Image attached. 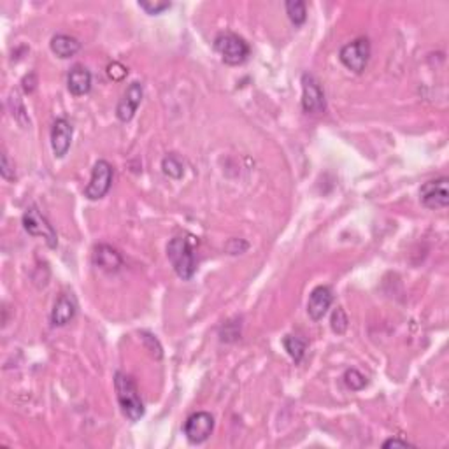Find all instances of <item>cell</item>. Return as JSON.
I'll return each mask as SVG.
<instances>
[{"label": "cell", "instance_id": "cell-20", "mask_svg": "<svg viewBox=\"0 0 449 449\" xmlns=\"http://www.w3.org/2000/svg\"><path fill=\"white\" fill-rule=\"evenodd\" d=\"M344 383H346V386L350 388V390L358 391L362 390V388H365L367 379L364 374L358 372L357 369H347L346 374H344Z\"/></svg>", "mask_w": 449, "mask_h": 449}, {"label": "cell", "instance_id": "cell-24", "mask_svg": "<svg viewBox=\"0 0 449 449\" xmlns=\"http://www.w3.org/2000/svg\"><path fill=\"white\" fill-rule=\"evenodd\" d=\"M139 7L148 14H160L171 7V2H139Z\"/></svg>", "mask_w": 449, "mask_h": 449}, {"label": "cell", "instance_id": "cell-19", "mask_svg": "<svg viewBox=\"0 0 449 449\" xmlns=\"http://www.w3.org/2000/svg\"><path fill=\"white\" fill-rule=\"evenodd\" d=\"M286 14L291 20V23L301 27V25L305 23V18H308L305 4L302 0H290V2H286Z\"/></svg>", "mask_w": 449, "mask_h": 449}, {"label": "cell", "instance_id": "cell-18", "mask_svg": "<svg viewBox=\"0 0 449 449\" xmlns=\"http://www.w3.org/2000/svg\"><path fill=\"white\" fill-rule=\"evenodd\" d=\"M162 168L163 174H167L172 179H181L183 174H185V163L175 153H171L162 160Z\"/></svg>", "mask_w": 449, "mask_h": 449}, {"label": "cell", "instance_id": "cell-3", "mask_svg": "<svg viewBox=\"0 0 449 449\" xmlns=\"http://www.w3.org/2000/svg\"><path fill=\"white\" fill-rule=\"evenodd\" d=\"M215 50L218 51L227 65H241L249 56L248 43L242 37H239L237 33L232 32H223L216 36Z\"/></svg>", "mask_w": 449, "mask_h": 449}, {"label": "cell", "instance_id": "cell-11", "mask_svg": "<svg viewBox=\"0 0 449 449\" xmlns=\"http://www.w3.org/2000/svg\"><path fill=\"white\" fill-rule=\"evenodd\" d=\"M72 125L65 118H58L51 129V148H53L55 156L63 158L70 149V141H72Z\"/></svg>", "mask_w": 449, "mask_h": 449}, {"label": "cell", "instance_id": "cell-4", "mask_svg": "<svg viewBox=\"0 0 449 449\" xmlns=\"http://www.w3.org/2000/svg\"><path fill=\"white\" fill-rule=\"evenodd\" d=\"M23 227L30 235H33V237H43L51 249H55L56 246H58V239H56L53 224L48 222L46 216H44L36 205H32V207H28L27 211H25Z\"/></svg>", "mask_w": 449, "mask_h": 449}, {"label": "cell", "instance_id": "cell-21", "mask_svg": "<svg viewBox=\"0 0 449 449\" xmlns=\"http://www.w3.org/2000/svg\"><path fill=\"white\" fill-rule=\"evenodd\" d=\"M330 323H332V330H334L335 334H339V335L346 334L347 327H350V320H347L346 313H344L342 308H337L334 310Z\"/></svg>", "mask_w": 449, "mask_h": 449}, {"label": "cell", "instance_id": "cell-12", "mask_svg": "<svg viewBox=\"0 0 449 449\" xmlns=\"http://www.w3.org/2000/svg\"><path fill=\"white\" fill-rule=\"evenodd\" d=\"M332 301H334V295L328 286H316L309 295L308 301V314L313 321L323 320V316L327 314V310L330 309Z\"/></svg>", "mask_w": 449, "mask_h": 449}, {"label": "cell", "instance_id": "cell-13", "mask_svg": "<svg viewBox=\"0 0 449 449\" xmlns=\"http://www.w3.org/2000/svg\"><path fill=\"white\" fill-rule=\"evenodd\" d=\"M77 313V304L70 295H60L53 310H51V323L55 327H65L74 320Z\"/></svg>", "mask_w": 449, "mask_h": 449}, {"label": "cell", "instance_id": "cell-17", "mask_svg": "<svg viewBox=\"0 0 449 449\" xmlns=\"http://www.w3.org/2000/svg\"><path fill=\"white\" fill-rule=\"evenodd\" d=\"M283 346H284V350L288 351V355L293 358L295 364H301L302 358H304V355H305L308 342L297 335H286L283 339Z\"/></svg>", "mask_w": 449, "mask_h": 449}, {"label": "cell", "instance_id": "cell-15", "mask_svg": "<svg viewBox=\"0 0 449 449\" xmlns=\"http://www.w3.org/2000/svg\"><path fill=\"white\" fill-rule=\"evenodd\" d=\"M95 264L104 271L116 272L123 265V260L114 248L107 244H100L95 248Z\"/></svg>", "mask_w": 449, "mask_h": 449}, {"label": "cell", "instance_id": "cell-1", "mask_svg": "<svg viewBox=\"0 0 449 449\" xmlns=\"http://www.w3.org/2000/svg\"><path fill=\"white\" fill-rule=\"evenodd\" d=\"M114 388L119 407L130 421H139L144 416V404L139 395L136 381L123 372L114 374Z\"/></svg>", "mask_w": 449, "mask_h": 449}, {"label": "cell", "instance_id": "cell-14", "mask_svg": "<svg viewBox=\"0 0 449 449\" xmlns=\"http://www.w3.org/2000/svg\"><path fill=\"white\" fill-rule=\"evenodd\" d=\"M67 86L72 95L81 97L92 90V74L83 65H74L70 69L69 77H67Z\"/></svg>", "mask_w": 449, "mask_h": 449}, {"label": "cell", "instance_id": "cell-5", "mask_svg": "<svg viewBox=\"0 0 449 449\" xmlns=\"http://www.w3.org/2000/svg\"><path fill=\"white\" fill-rule=\"evenodd\" d=\"M339 58L344 63V67L350 69L351 72L362 74L370 58V43L367 39L353 40V43L340 48Z\"/></svg>", "mask_w": 449, "mask_h": 449}, {"label": "cell", "instance_id": "cell-23", "mask_svg": "<svg viewBox=\"0 0 449 449\" xmlns=\"http://www.w3.org/2000/svg\"><path fill=\"white\" fill-rule=\"evenodd\" d=\"M0 174L6 181H14L16 179V172H14V166L11 163L9 155L6 151L2 153V166H0Z\"/></svg>", "mask_w": 449, "mask_h": 449}, {"label": "cell", "instance_id": "cell-7", "mask_svg": "<svg viewBox=\"0 0 449 449\" xmlns=\"http://www.w3.org/2000/svg\"><path fill=\"white\" fill-rule=\"evenodd\" d=\"M302 107L308 114H320L327 109L323 88H321L320 81L309 72L302 76Z\"/></svg>", "mask_w": 449, "mask_h": 449}, {"label": "cell", "instance_id": "cell-6", "mask_svg": "<svg viewBox=\"0 0 449 449\" xmlns=\"http://www.w3.org/2000/svg\"><path fill=\"white\" fill-rule=\"evenodd\" d=\"M112 185V167L106 160H99L93 166L92 179L85 188V197L90 200H99L109 193Z\"/></svg>", "mask_w": 449, "mask_h": 449}, {"label": "cell", "instance_id": "cell-10", "mask_svg": "<svg viewBox=\"0 0 449 449\" xmlns=\"http://www.w3.org/2000/svg\"><path fill=\"white\" fill-rule=\"evenodd\" d=\"M142 95H144V88H142V85L137 83V81L126 88L121 100L118 102V107H116V116H118L119 121L126 123L136 116V112L141 106Z\"/></svg>", "mask_w": 449, "mask_h": 449}, {"label": "cell", "instance_id": "cell-2", "mask_svg": "<svg viewBox=\"0 0 449 449\" xmlns=\"http://www.w3.org/2000/svg\"><path fill=\"white\" fill-rule=\"evenodd\" d=\"M167 256L168 261L172 264L175 274L181 279L188 281L193 278L197 269L195 253H193V246L188 239L185 237H174L167 246Z\"/></svg>", "mask_w": 449, "mask_h": 449}, {"label": "cell", "instance_id": "cell-8", "mask_svg": "<svg viewBox=\"0 0 449 449\" xmlns=\"http://www.w3.org/2000/svg\"><path fill=\"white\" fill-rule=\"evenodd\" d=\"M212 430H215V418L205 411L192 414L185 423V436L192 444L205 443L211 437Z\"/></svg>", "mask_w": 449, "mask_h": 449}, {"label": "cell", "instance_id": "cell-16", "mask_svg": "<svg viewBox=\"0 0 449 449\" xmlns=\"http://www.w3.org/2000/svg\"><path fill=\"white\" fill-rule=\"evenodd\" d=\"M81 50V43L72 36H67V33H58L51 39V51L58 56V58H70Z\"/></svg>", "mask_w": 449, "mask_h": 449}, {"label": "cell", "instance_id": "cell-25", "mask_svg": "<svg viewBox=\"0 0 449 449\" xmlns=\"http://www.w3.org/2000/svg\"><path fill=\"white\" fill-rule=\"evenodd\" d=\"M414 444L407 443V440L402 439H388L383 443V448H413Z\"/></svg>", "mask_w": 449, "mask_h": 449}, {"label": "cell", "instance_id": "cell-22", "mask_svg": "<svg viewBox=\"0 0 449 449\" xmlns=\"http://www.w3.org/2000/svg\"><path fill=\"white\" fill-rule=\"evenodd\" d=\"M126 74H129V70H126V67L121 65L119 62H112L107 65V76H109L112 81H116V83L125 80Z\"/></svg>", "mask_w": 449, "mask_h": 449}, {"label": "cell", "instance_id": "cell-9", "mask_svg": "<svg viewBox=\"0 0 449 449\" xmlns=\"http://www.w3.org/2000/svg\"><path fill=\"white\" fill-rule=\"evenodd\" d=\"M448 178H437L432 181H426L421 186L420 197L423 205L426 209H444L449 204V192H448Z\"/></svg>", "mask_w": 449, "mask_h": 449}]
</instances>
